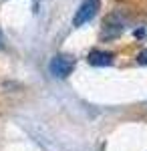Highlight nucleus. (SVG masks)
Segmentation results:
<instances>
[{
  "label": "nucleus",
  "mask_w": 147,
  "mask_h": 151,
  "mask_svg": "<svg viewBox=\"0 0 147 151\" xmlns=\"http://www.w3.org/2000/svg\"><path fill=\"white\" fill-rule=\"evenodd\" d=\"M137 60H139L141 65H147V50H143V52H139V57H137Z\"/></svg>",
  "instance_id": "obj_4"
},
{
  "label": "nucleus",
  "mask_w": 147,
  "mask_h": 151,
  "mask_svg": "<svg viewBox=\"0 0 147 151\" xmlns=\"http://www.w3.org/2000/svg\"><path fill=\"white\" fill-rule=\"evenodd\" d=\"M99 6H101L99 0H83V4L79 6V10H77L75 18H73V24L75 26H83V24H87L89 20H93L97 10H99Z\"/></svg>",
  "instance_id": "obj_1"
},
{
  "label": "nucleus",
  "mask_w": 147,
  "mask_h": 151,
  "mask_svg": "<svg viewBox=\"0 0 147 151\" xmlns=\"http://www.w3.org/2000/svg\"><path fill=\"white\" fill-rule=\"evenodd\" d=\"M89 63L93 67H107V65L113 63V55L105 52V50H93L89 55Z\"/></svg>",
  "instance_id": "obj_3"
},
{
  "label": "nucleus",
  "mask_w": 147,
  "mask_h": 151,
  "mask_svg": "<svg viewBox=\"0 0 147 151\" xmlns=\"http://www.w3.org/2000/svg\"><path fill=\"white\" fill-rule=\"evenodd\" d=\"M48 69H50V73H53L55 77L65 79V77H68V75L73 73V69H75V60H73L71 57H63V55H58V57H55L53 60H50Z\"/></svg>",
  "instance_id": "obj_2"
},
{
  "label": "nucleus",
  "mask_w": 147,
  "mask_h": 151,
  "mask_svg": "<svg viewBox=\"0 0 147 151\" xmlns=\"http://www.w3.org/2000/svg\"><path fill=\"white\" fill-rule=\"evenodd\" d=\"M0 47H2V36H0Z\"/></svg>",
  "instance_id": "obj_5"
}]
</instances>
